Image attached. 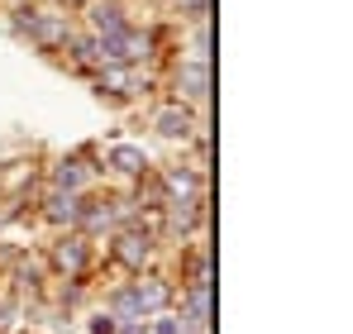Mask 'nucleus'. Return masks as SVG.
<instances>
[{
    "mask_svg": "<svg viewBox=\"0 0 353 334\" xmlns=\"http://www.w3.org/2000/svg\"><path fill=\"white\" fill-rule=\"evenodd\" d=\"M14 330V306H0V334Z\"/></svg>",
    "mask_w": 353,
    "mask_h": 334,
    "instance_id": "a211bd4d",
    "label": "nucleus"
},
{
    "mask_svg": "<svg viewBox=\"0 0 353 334\" xmlns=\"http://www.w3.org/2000/svg\"><path fill=\"white\" fill-rule=\"evenodd\" d=\"M148 334H196L186 325V315H168V311H158L153 320H148Z\"/></svg>",
    "mask_w": 353,
    "mask_h": 334,
    "instance_id": "2eb2a0df",
    "label": "nucleus"
},
{
    "mask_svg": "<svg viewBox=\"0 0 353 334\" xmlns=\"http://www.w3.org/2000/svg\"><path fill=\"white\" fill-rule=\"evenodd\" d=\"M105 229H115V201H81L77 234H105Z\"/></svg>",
    "mask_w": 353,
    "mask_h": 334,
    "instance_id": "f8f14e48",
    "label": "nucleus"
},
{
    "mask_svg": "<svg viewBox=\"0 0 353 334\" xmlns=\"http://www.w3.org/2000/svg\"><path fill=\"white\" fill-rule=\"evenodd\" d=\"M129 291H134V301H139V315H158V311H168V301H172V282L153 277V273H139V282H129Z\"/></svg>",
    "mask_w": 353,
    "mask_h": 334,
    "instance_id": "20e7f679",
    "label": "nucleus"
},
{
    "mask_svg": "<svg viewBox=\"0 0 353 334\" xmlns=\"http://www.w3.org/2000/svg\"><path fill=\"white\" fill-rule=\"evenodd\" d=\"M181 10H191V19H205V10H210V0H172Z\"/></svg>",
    "mask_w": 353,
    "mask_h": 334,
    "instance_id": "f3484780",
    "label": "nucleus"
},
{
    "mask_svg": "<svg viewBox=\"0 0 353 334\" xmlns=\"http://www.w3.org/2000/svg\"><path fill=\"white\" fill-rule=\"evenodd\" d=\"M105 163L115 167L119 177H143V172H148V153H143V148H139V144H110V148H105Z\"/></svg>",
    "mask_w": 353,
    "mask_h": 334,
    "instance_id": "6e6552de",
    "label": "nucleus"
},
{
    "mask_svg": "<svg viewBox=\"0 0 353 334\" xmlns=\"http://www.w3.org/2000/svg\"><path fill=\"white\" fill-rule=\"evenodd\" d=\"M14 29L29 34L39 48H67V39H72V19L67 14H53V10H19Z\"/></svg>",
    "mask_w": 353,
    "mask_h": 334,
    "instance_id": "f257e3e1",
    "label": "nucleus"
},
{
    "mask_svg": "<svg viewBox=\"0 0 353 334\" xmlns=\"http://www.w3.org/2000/svg\"><path fill=\"white\" fill-rule=\"evenodd\" d=\"M91 186V167L81 163V158H62L53 167V191H72V196H81Z\"/></svg>",
    "mask_w": 353,
    "mask_h": 334,
    "instance_id": "9d476101",
    "label": "nucleus"
},
{
    "mask_svg": "<svg viewBox=\"0 0 353 334\" xmlns=\"http://www.w3.org/2000/svg\"><path fill=\"white\" fill-rule=\"evenodd\" d=\"M53 268L58 273H67V282H77L86 268H91V239L86 234H62L58 244H53Z\"/></svg>",
    "mask_w": 353,
    "mask_h": 334,
    "instance_id": "f03ea898",
    "label": "nucleus"
},
{
    "mask_svg": "<svg viewBox=\"0 0 353 334\" xmlns=\"http://www.w3.org/2000/svg\"><path fill=\"white\" fill-rule=\"evenodd\" d=\"M43 220L48 224H67V229H77V220H81V196H72V191H53L48 201H43Z\"/></svg>",
    "mask_w": 353,
    "mask_h": 334,
    "instance_id": "1a4fd4ad",
    "label": "nucleus"
},
{
    "mask_svg": "<svg viewBox=\"0 0 353 334\" xmlns=\"http://www.w3.org/2000/svg\"><path fill=\"white\" fill-rule=\"evenodd\" d=\"M163 196H168V201H196V196H201V177L186 172V167H168V172H163ZM168 201H163V206H168Z\"/></svg>",
    "mask_w": 353,
    "mask_h": 334,
    "instance_id": "9b49d317",
    "label": "nucleus"
},
{
    "mask_svg": "<svg viewBox=\"0 0 353 334\" xmlns=\"http://www.w3.org/2000/svg\"><path fill=\"white\" fill-rule=\"evenodd\" d=\"M176 91L186 101H205L210 96V67H205V57H191V62L176 67Z\"/></svg>",
    "mask_w": 353,
    "mask_h": 334,
    "instance_id": "423d86ee",
    "label": "nucleus"
},
{
    "mask_svg": "<svg viewBox=\"0 0 353 334\" xmlns=\"http://www.w3.org/2000/svg\"><path fill=\"white\" fill-rule=\"evenodd\" d=\"M67 53L77 67H105V53H101V39L96 34H72L67 39Z\"/></svg>",
    "mask_w": 353,
    "mask_h": 334,
    "instance_id": "ddd939ff",
    "label": "nucleus"
},
{
    "mask_svg": "<svg viewBox=\"0 0 353 334\" xmlns=\"http://www.w3.org/2000/svg\"><path fill=\"white\" fill-rule=\"evenodd\" d=\"M115 315H110V311H105V315H96V320H91V334H115Z\"/></svg>",
    "mask_w": 353,
    "mask_h": 334,
    "instance_id": "dca6fc26",
    "label": "nucleus"
},
{
    "mask_svg": "<svg viewBox=\"0 0 353 334\" xmlns=\"http://www.w3.org/2000/svg\"><path fill=\"white\" fill-rule=\"evenodd\" d=\"M153 129H158V139H172V144L181 139V144H186V139H191L201 124L191 119V110H181V101H176V106H163V110H153Z\"/></svg>",
    "mask_w": 353,
    "mask_h": 334,
    "instance_id": "39448f33",
    "label": "nucleus"
},
{
    "mask_svg": "<svg viewBox=\"0 0 353 334\" xmlns=\"http://www.w3.org/2000/svg\"><path fill=\"white\" fill-rule=\"evenodd\" d=\"M124 29H129L124 5H115V0H96V5H91V34H96V39H115Z\"/></svg>",
    "mask_w": 353,
    "mask_h": 334,
    "instance_id": "0eeeda50",
    "label": "nucleus"
},
{
    "mask_svg": "<svg viewBox=\"0 0 353 334\" xmlns=\"http://www.w3.org/2000/svg\"><path fill=\"white\" fill-rule=\"evenodd\" d=\"M153 258V234L148 229H119L115 234V263L129 273H143Z\"/></svg>",
    "mask_w": 353,
    "mask_h": 334,
    "instance_id": "7ed1b4c3",
    "label": "nucleus"
},
{
    "mask_svg": "<svg viewBox=\"0 0 353 334\" xmlns=\"http://www.w3.org/2000/svg\"><path fill=\"white\" fill-rule=\"evenodd\" d=\"M129 81H134V77H129V67H119V62L96 67V91H101V96H105V91H110V96H129Z\"/></svg>",
    "mask_w": 353,
    "mask_h": 334,
    "instance_id": "4468645a",
    "label": "nucleus"
}]
</instances>
